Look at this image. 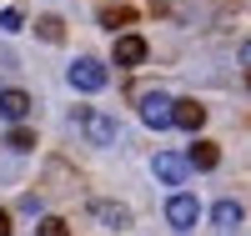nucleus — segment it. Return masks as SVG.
<instances>
[{"label": "nucleus", "instance_id": "obj_13", "mask_svg": "<svg viewBox=\"0 0 251 236\" xmlns=\"http://www.w3.org/2000/svg\"><path fill=\"white\" fill-rule=\"evenodd\" d=\"M5 146H10L15 156H25V151H35V136L25 131V126H15V131H10V141H5Z\"/></svg>", "mask_w": 251, "mask_h": 236}, {"label": "nucleus", "instance_id": "obj_5", "mask_svg": "<svg viewBox=\"0 0 251 236\" xmlns=\"http://www.w3.org/2000/svg\"><path fill=\"white\" fill-rule=\"evenodd\" d=\"M156 176H161L166 186H181L186 176H191V161L176 156V151H161V156H156Z\"/></svg>", "mask_w": 251, "mask_h": 236}, {"label": "nucleus", "instance_id": "obj_9", "mask_svg": "<svg viewBox=\"0 0 251 236\" xmlns=\"http://www.w3.org/2000/svg\"><path fill=\"white\" fill-rule=\"evenodd\" d=\"M176 126L181 131H201L206 126V105L201 101H176Z\"/></svg>", "mask_w": 251, "mask_h": 236}, {"label": "nucleus", "instance_id": "obj_17", "mask_svg": "<svg viewBox=\"0 0 251 236\" xmlns=\"http://www.w3.org/2000/svg\"><path fill=\"white\" fill-rule=\"evenodd\" d=\"M0 236H10V216H5V211H0Z\"/></svg>", "mask_w": 251, "mask_h": 236}, {"label": "nucleus", "instance_id": "obj_1", "mask_svg": "<svg viewBox=\"0 0 251 236\" xmlns=\"http://www.w3.org/2000/svg\"><path fill=\"white\" fill-rule=\"evenodd\" d=\"M141 121L151 126V131H166V126H176V101L166 91H146L141 96Z\"/></svg>", "mask_w": 251, "mask_h": 236}, {"label": "nucleus", "instance_id": "obj_3", "mask_svg": "<svg viewBox=\"0 0 251 236\" xmlns=\"http://www.w3.org/2000/svg\"><path fill=\"white\" fill-rule=\"evenodd\" d=\"M196 216H201V206H196V196H186V191H176V196L166 201V221H171L176 231H191Z\"/></svg>", "mask_w": 251, "mask_h": 236}, {"label": "nucleus", "instance_id": "obj_16", "mask_svg": "<svg viewBox=\"0 0 251 236\" xmlns=\"http://www.w3.org/2000/svg\"><path fill=\"white\" fill-rule=\"evenodd\" d=\"M35 236H71V231H66V221H60V216H46V221L35 226Z\"/></svg>", "mask_w": 251, "mask_h": 236}, {"label": "nucleus", "instance_id": "obj_14", "mask_svg": "<svg viewBox=\"0 0 251 236\" xmlns=\"http://www.w3.org/2000/svg\"><path fill=\"white\" fill-rule=\"evenodd\" d=\"M131 20H136V15L126 10V5H111V10H100V26H111V30H116V26H131Z\"/></svg>", "mask_w": 251, "mask_h": 236}, {"label": "nucleus", "instance_id": "obj_7", "mask_svg": "<svg viewBox=\"0 0 251 236\" xmlns=\"http://www.w3.org/2000/svg\"><path fill=\"white\" fill-rule=\"evenodd\" d=\"M0 116H5L10 126H20V121L30 116V96L15 91V85H10V91H0Z\"/></svg>", "mask_w": 251, "mask_h": 236}, {"label": "nucleus", "instance_id": "obj_12", "mask_svg": "<svg viewBox=\"0 0 251 236\" xmlns=\"http://www.w3.org/2000/svg\"><path fill=\"white\" fill-rule=\"evenodd\" d=\"M35 35L46 40V46H55V40H66V20H60V15H40L35 20Z\"/></svg>", "mask_w": 251, "mask_h": 236}, {"label": "nucleus", "instance_id": "obj_11", "mask_svg": "<svg viewBox=\"0 0 251 236\" xmlns=\"http://www.w3.org/2000/svg\"><path fill=\"white\" fill-rule=\"evenodd\" d=\"M211 221H216L221 231L241 226V201H216V206H211Z\"/></svg>", "mask_w": 251, "mask_h": 236}, {"label": "nucleus", "instance_id": "obj_4", "mask_svg": "<svg viewBox=\"0 0 251 236\" xmlns=\"http://www.w3.org/2000/svg\"><path fill=\"white\" fill-rule=\"evenodd\" d=\"M80 126H86L91 146H116V136H121V126H116L111 116H91V111H80Z\"/></svg>", "mask_w": 251, "mask_h": 236}, {"label": "nucleus", "instance_id": "obj_18", "mask_svg": "<svg viewBox=\"0 0 251 236\" xmlns=\"http://www.w3.org/2000/svg\"><path fill=\"white\" fill-rule=\"evenodd\" d=\"M241 60H246V66H251V40H246V46H241Z\"/></svg>", "mask_w": 251, "mask_h": 236}, {"label": "nucleus", "instance_id": "obj_15", "mask_svg": "<svg viewBox=\"0 0 251 236\" xmlns=\"http://www.w3.org/2000/svg\"><path fill=\"white\" fill-rule=\"evenodd\" d=\"M20 26H25V10H0V30L5 35H15Z\"/></svg>", "mask_w": 251, "mask_h": 236}, {"label": "nucleus", "instance_id": "obj_2", "mask_svg": "<svg viewBox=\"0 0 251 236\" xmlns=\"http://www.w3.org/2000/svg\"><path fill=\"white\" fill-rule=\"evenodd\" d=\"M71 85L75 91H100V85H106V66H100V60H91V55H80V60H71Z\"/></svg>", "mask_w": 251, "mask_h": 236}, {"label": "nucleus", "instance_id": "obj_8", "mask_svg": "<svg viewBox=\"0 0 251 236\" xmlns=\"http://www.w3.org/2000/svg\"><path fill=\"white\" fill-rule=\"evenodd\" d=\"M116 66H146V40L141 35H121L116 40Z\"/></svg>", "mask_w": 251, "mask_h": 236}, {"label": "nucleus", "instance_id": "obj_10", "mask_svg": "<svg viewBox=\"0 0 251 236\" xmlns=\"http://www.w3.org/2000/svg\"><path fill=\"white\" fill-rule=\"evenodd\" d=\"M186 161H191V171H211V166L221 161V151H216L211 141H196V146H191V156H186Z\"/></svg>", "mask_w": 251, "mask_h": 236}, {"label": "nucleus", "instance_id": "obj_6", "mask_svg": "<svg viewBox=\"0 0 251 236\" xmlns=\"http://www.w3.org/2000/svg\"><path fill=\"white\" fill-rule=\"evenodd\" d=\"M91 216H96L100 226H111V231H126V226H131V211H126L121 201H91Z\"/></svg>", "mask_w": 251, "mask_h": 236}]
</instances>
